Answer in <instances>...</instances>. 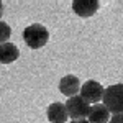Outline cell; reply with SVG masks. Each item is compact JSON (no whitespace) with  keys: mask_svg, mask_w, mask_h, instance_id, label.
Wrapping results in <instances>:
<instances>
[{"mask_svg":"<svg viewBox=\"0 0 123 123\" xmlns=\"http://www.w3.org/2000/svg\"><path fill=\"white\" fill-rule=\"evenodd\" d=\"M23 41L31 49H39V48L46 46V43L49 41V31L46 26H43L39 23L28 25L23 30Z\"/></svg>","mask_w":123,"mask_h":123,"instance_id":"6da1fadb","label":"cell"},{"mask_svg":"<svg viewBox=\"0 0 123 123\" xmlns=\"http://www.w3.org/2000/svg\"><path fill=\"white\" fill-rule=\"evenodd\" d=\"M108 123H123V113H117V115H112L110 122Z\"/></svg>","mask_w":123,"mask_h":123,"instance_id":"8fae6325","label":"cell"},{"mask_svg":"<svg viewBox=\"0 0 123 123\" xmlns=\"http://www.w3.org/2000/svg\"><path fill=\"white\" fill-rule=\"evenodd\" d=\"M110 118H112L110 117V112H108V108L104 104L92 105L90 107V112H89V117H87L89 123H108Z\"/></svg>","mask_w":123,"mask_h":123,"instance_id":"ba28073f","label":"cell"},{"mask_svg":"<svg viewBox=\"0 0 123 123\" xmlns=\"http://www.w3.org/2000/svg\"><path fill=\"white\" fill-rule=\"evenodd\" d=\"M71 123H89V120H72Z\"/></svg>","mask_w":123,"mask_h":123,"instance_id":"7c38bea8","label":"cell"},{"mask_svg":"<svg viewBox=\"0 0 123 123\" xmlns=\"http://www.w3.org/2000/svg\"><path fill=\"white\" fill-rule=\"evenodd\" d=\"M20 57V49L12 43L0 44V62L2 64H12Z\"/></svg>","mask_w":123,"mask_h":123,"instance_id":"9c48e42d","label":"cell"},{"mask_svg":"<svg viewBox=\"0 0 123 123\" xmlns=\"http://www.w3.org/2000/svg\"><path fill=\"white\" fill-rule=\"evenodd\" d=\"M66 107H67L69 118H72V120H87L92 105L89 102H85L80 95H76V97H71L66 102Z\"/></svg>","mask_w":123,"mask_h":123,"instance_id":"277c9868","label":"cell"},{"mask_svg":"<svg viewBox=\"0 0 123 123\" xmlns=\"http://www.w3.org/2000/svg\"><path fill=\"white\" fill-rule=\"evenodd\" d=\"M104 94H105V87L100 82H97L94 79L87 80L82 84L80 87V97L84 98L85 102H89L90 105H97L104 100Z\"/></svg>","mask_w":123,"mask_h":123,"instance_id":"3957f363","label":"cell"},{"mask_svg":"<svg viewBox=\"0 0 123 123\" xmlns=\"http://www.w3.org/2000/svg\"><path fill=\"white\" fill-rule=\"evenodd\" d=\"M2 15H3V3L0 2V18H2Z\"/></svg>","mask_w":123,"mask_h":123,"instance_id":"4fadbf2b","label":"cell"},{"mask_svg":"<svg viewBox=\"0 0 123 123\" xmlns=\"http://www.w3.org/2000/svg\"><path fill=\"white\" fill-rule=\"evenodd\" d=\"M80 80L79 77L72 76V74H67L59 80V92L62 95H66L67 98L71 97H76L77 94H80Z\"/></svg>","mask_w":123,"mask_h":123,"instance_id":"5b68a950","label":"cell"},{"mask_svg":"<svg viewBox=\"0 0 123 123\" xmlns=\"http://www.w3.org/2000/svg\"><path fill=\"white\" fill-rule=\"evenodd\" d=\"M46 115L51 123H66L69 118L66 104H61V102H54L49 105L46 110Z\"/></svg>","mask_w":123,"mask_h":123,"instance_id":"52a82bcc","label":"cell"},{"mask_svg":"<svg viewBox=\"0 0 123 123\" xmlns=\"http://www.w3.org/2000/svg\"><path fill=\"white\" fill-rule=\"evenodd\" d=\"M10 36H12V28H10V25L5 23V21H0V44L8 43Z\"/></svg>","mask_w":123,"mask_h":123,"instance_id":"30bf717a","label":"cell"},{"mask_svg":"<svg viewBox=\"0 0 123 123\" xmlns=\"http://www.w3.org/2000/svg\"><path fill=\"white\" fill-rule=\"evenodd\" d=\"M102 104L108 108L110 113H123V84H113L107 87Z\"/></svg>","mask_w":123,"mask_h":123,"instance_id":"7a4b0ae2","label":"cell"},{"mask_svg":"<svg viewBox=\"0 0 123 123\" xmlns=\"http://www.w3.org/2000/svg\"><path fill=\"white\" fill-rule=\"evenodd\" d=\"M98 7H100L98 0H74L72 2V10L80 18H89V17L95 15Z\"/></svg>","mask_w":123,"mask_h":123,"instance_id":"8992f818","label":"cell"}]
</instances>
